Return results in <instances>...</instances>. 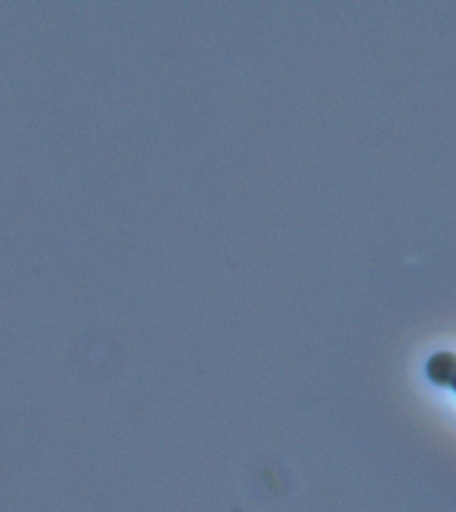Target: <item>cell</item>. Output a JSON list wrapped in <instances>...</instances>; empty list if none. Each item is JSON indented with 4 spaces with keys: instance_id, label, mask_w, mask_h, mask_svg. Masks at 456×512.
Instances as JSON below:
<instances>
[{
    "instance_id": "cell-1",
    "label": "cell",
    "mask_w": 456,
    "mask_h": 512,
    "mask_svg": "<svg viewBox=\"0 0 456 512\" xmlns=\"http://www.w3.org/2000/svg\"><path fill=\"white\" fill-rule=\"evenodd\" d=\"M425 372L432 383L452 387L456 392V354L452 352L434 354L430 360H427Z\"/></svg>"
}]
</instances>
